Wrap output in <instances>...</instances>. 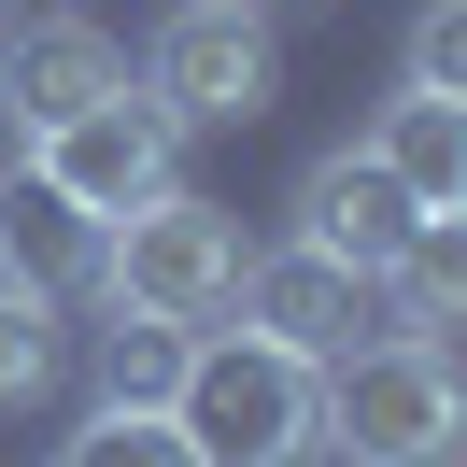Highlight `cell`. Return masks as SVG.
Masks as SVG:
<instances>
[{"label": "cell", "mask_w": 467, "mask_h": 467, "mask_svg": "<svg viewBox=\"0 0 467 467\" xmlns=\"http://www.w3.org/2000/svg\"><path fill=\"white\" fill-rule=\"evenodd\" d=\"M171 439L199 467H312L326 453V368L284 340H184L171 368Z\"/></svg>", "instance_id": "6da1fadb"}, {"label": "cell", "mask_w": 467, "mask_h": 467, "mask_svg": "<svg viewBox=\"0 0 467 467\" xmlns=\"http://www.w3.org/2000/svg\"><path fill=\"white\" fill-rule=\"evenodd\" d=\"M227 284H241V227H227L213 199H184V184H156L142 213L99 227V297L142 312V326H213Z\"/></svg>", "instance_id": "7a4b0ae2"}, {"label": "cell", "mask_w": 467, "mask_h": 467, "mask_svg": "<svg viewBox=\"0 0 467 467\" xmlns=\"http://www.w3.org/2000/svg\"><path fill=\"white\" fill-rule=\"evenodd\" d=\"M453 425H467V397L439 340H354L326 368V439H354V467H439Z\"/></svg>", "instance_id": "3957f363"}, {"label": "cell", "mask_w": 467, "mask_h": 467, "mask_svg": "<svg viewBox=\"0 0 467 467\" xmlns=\"http://www.w3.org/2000/svg\"><path fill=\"white\" fill-rule=\"evenodd\" d=\"M171 156H184V128L156 114L142 86H114V99H86L71 128L29 142V199H57L71 227H114V213H142L156 184H171Z\"/></svg>", "instance_id": "277c9868"}, {"label": "cell", "mask_w": 467, "mask_h": 467, "mask_svg": "<svg viewBox=\"0 0 467 467\" xmlns=\"http://www.w3.org/2000/svg\"><path fill=\"white\" fill-rule=\"evenodd\" d=\"M269 86H284V57H269L255 0H184L171 29H156V57H142V99L171 128H255Z\"/></svg>", "instance_id": "5b68a950"}, {"label": "cell", "mask_w": 467, "mask_h": 467, "mask_svg": "<svg viewBox=\"0 0 467 467\" xmlns=\"http://www.w3.org/2000/svg\"><path fill=\"white\" fill-rule=\"evenodd\" d=\"M227 312L255 326V340H284V354H312V368H340L354 326H368V269H340V255H312V241H284V255H241Z\"/></svg>", "instance_id": "8992f818"}, {"label": "cell", "mask_w": 467, "mask_h": 467, "mask_svg": "<svg viewBox=\"0 0 467 467\" xmlns=\"http://www.w3.org/2000/svg\"><path fill=\"white\" fill-rule=\"evenodd\" d=\"M128 57L114 29H86V15H57V29H15L0 43V114H15V142H43V128H71L86 99H114Z\"/></svg>", "instance_id": "52a82bcc"}, {"label": "cell", "mask_w": 467, "mask_h": 467, "mask_svg": "<svg viewBox=\"0 0 467 467\" xmlns=\"http://www.w3.org/2000/svg\"><path fill=\"white\" fill-rule=\"evenodd\" d=\"M410 227H425V213H410V184L382 171L368 142H354V156H312V171H297V241H312V255H340V269H382Z\"/></svg>", "instance_id": "ba28073f"}, {"label": "cell", "mask_w": 467, "mask_h": 467, "mask_svg": "<svg viewBox=\"0 0 467 467\" xmlns=\"http://www.w3.org/2000/svg\"><path fill=\"white\" fill-rule=\"evenodd\" d=\"M368 156L410 184V213H467V99H425V86H410Z\"/></svg>", "instance_id": "9c48e42d"}, {"label": "cell", "mask_w": 467, "mask_h": 467, "mask_svg": "<svg viewBox=\"0 0 467 467\" xmlns=\"http://www.w3.org/2000/svg\"><path fill=\"white\" fill-rule=\"evenodd\" d=\"M171 368H184V326H142V312L99 326V410H171Z\"/></svg>", "instance_id": "30bf717a"}, {"label": "cell", "mask_w": 467, "mask_h": 467, "mask_svg": "<svg viewBox=\"0 0 467 467\" xmlns=\"http://www.w3.org/2000/svg\"><path fill=\"white\" fill-rule=\"evenodd\" d=\"M57 397V297L43 284H0V410Z\"/></svg>", "instance_id": "8fae6325"}, {"label": "cell", "mask_w": 467, "mask_h": 467, "mask_svg": "<svg viewBox=\"0 0 467 467\" xmlns=\"http://www.w3.org/2000/svg\"><path fill=\"white\" fill-rule=\"evenodd\" d=\"M71 467H199L171 439V410H86V439H71Z\"/></svg>", "instance_id": "7c38bea8"}, {"label": "cell", "mask_w": 467, "mask_h": 467, "mask_svg": "<svg viewBox=\"0 0 467 467\" xmlns=\"http://www.w3.org/2000/svg\"><path fill=\"white\" fill-rule=\"evenodd\" d=\"M410 86H425V99H467V0H425V29H410Z\"/></svg>", "instance_id": "4fadbf2b"}]
</instances>
